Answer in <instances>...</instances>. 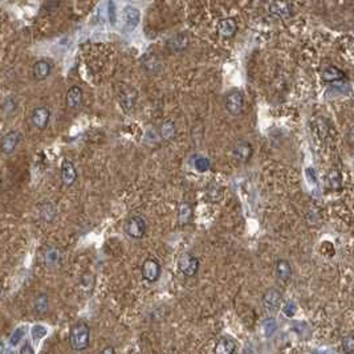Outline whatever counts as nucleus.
<instances>
[{"label": "nucleus", "instance_id": "16", "mask_svg": "<svg viewBox=\"0 0 354 354\" xmlns=\"http://www.w3.org/2000/svg\"><path fill=\"white\" fill-rule=\"evenodd\" d=\"M275 269H276V276L279 277V280L284 281V283L291 280V277H292V267H291V263H289L288 260H277Z\"/></svg>", "mask_w": 354, "mask_h": 354}, {"label": "nucleus", "instance_id": "15", "mask_svg": "<svg viewBox=\"0 0 354 354\" xmlns=\"http://www.w3.org/2000/svg\"><path fill=\"white\" fill-rule=\"evenodd\" d=\"M140 11L136 7L128 5L124 9V23L129 29H134L140 24Z\"/></svg>", "mask_w": 354, "mask_h": 354}, {"label": "nucleus", "instance_id": "37", "mask_svg": "<svg viewBox=\"0 0 354 354\" xmlns=\"http://www.w3.org/2000/svg\"><path fill=\"white\" fill-rule=\"evenodd\" d=\"M0 297H1V287H0Z\"/></svg>", "mask_w": 354, "mask_h": 354}, {"label": "nucleus", "instance_id": "1", "mask_svg": "<svg viewBox=\"0 0 354 354\" xmlns=\"http://www.w3.org/2000/svg\"><path fill=\"white\" fill-rule=\"evenodd\" d=\"M91 328L87 322H77L69 332V345L74 352H83L89 346Z\"/></svg>", "mask_w": 354, "mask_h": 354}, {"label": "nucleus", "instance_id": "35", "mask_svg": "<svg viewBox=\"0 0 354 354\" xmlns=\"http://www.w3.org/2000/svg\"><path fill=\"white\" fill-rule=\"evenodd\" d=\"M0 354H4V345L0 342Z\"/></svg>", "mask_w": 354, "mask_h": 354}, {"label": "nucleus", "instance_id": "8", "mask_svg": "<svg viewBox=\"0 0 354 354\" xmlns=\"http://www.w3.org/2000/svg\"><path fill=\"white\" fill-rule=\"evenodd\" d=\"M253 155V146L247 141H240L232 149V156L239 163H247Z\"/></svg>", "mask_w": 354, "mask_h": 354}, {"label": "nucleus", "instance_id": "13", "mask_svg": "<svg viewBox=\"0 0 354 354\" xmlns=\"http://www.w3.org/2000/svg\"><path fill=\"white\" fill-rule=\"evenodd\" d=\"M218 32L220 36L230 39L234 37L235 33L238 32V24L232 17H224L222 20H219L218 23Z\"/></svg>", "mask_w": 354, "mask_h": 354}, {"label": "nucleus", "instance_id": "32", "mask_svg": "<svg viewBox=\"0 0 354 354\" xmlns=\"http://www.w3.org/2000/svg\"><path fill=\"white\" fill-rule=\"evenodd\" d=\"M47 334V329L42 325H36L32 328V337L35 340H42Z\"/></svg>", "mask_w": 354, "mask_h": 354}, {"label": "nucleus", "instance_id": "18", "mask_svg": "<svg viewBox=\"0 0 354 354\" xmlns=\"http://www.w3.org/2000/svg\"><path fill=\"white\" fill-rule=\"evenodd\" d=\"M193 219V207L187 202H182L178 207V223L181 226H187Z\"/></svg>", "mask_w": 354, "mask_h": 354}, {"label": "nucleus", "instance_id": "2", "mask_svg": "<svg viewBox=\"0 0 354 354\" xmlns=\"http://www.w3.org/2000/svg\"><path fill=\"white\" fill-rule=\"evenodd\" d=\"M146 220L140 215H133L125 222V232L132 239H142L146 234Z\"/></svg>", "mask_w": 354, "mask_h": 354}, {"label": "nucleus", "instance_id": "34", "mask_svg": "<svg viewBox=\"0 0 354 354\" xmlns=\"http://www.w3.org/2000/svg\"><path fill=\"white\" fill-rule=\"evenodd\" d=\"M99 354H115V350L113 346H106V348H103Z\"/></svg>", "mask_w": 354, "mask_h": 354}, {"label": "nucleus", "instance_id": "26", "mask_svg": "<svg viewBox=\"0 0 354 354\" xmlns=\"http://www.w3.org/2000/svg\"><path fill=\"white\" fill-rule=\"evenodd\" d=\"M194 167L198 170L199 173H206L207 170H210L211 167L210 159L206 158V156L198 155L195 158V161H194Z\"/></svg>", "mask_w": 354, "mask_h": 354}, {"label": "nucleus", "instance_id": "23", "mask_svg": "<svg viewBox=\"0 0 354 354\" xmlns=\"http://www.w3.org/2000/svg\"><path fill=\"white\" fill-rule=\"evenodd\" d=\"M40 208V216H42L43 220H46L47 223H51L56 216V208H54L53 204L51 203H43L39 206Z\"/></svg>", "mask_w": 354, "mask_h": 354}, {"label": "nucleus", "instance_id": "22", "mask_svg": "<svg viewBox=\"0 0 354 354\" xmlns=\"http://www.w3.org/2000/svg\"><path fill=\"white\" fill-rule=\"evenodd\" d=\"M175 124L171 120H167L165 122H162L159 126V136L162 140H171L175 136Z\"/></svg>", "mask_w": 354, "mask_h": 354}, {"label": "nucleus", "instance_id": "28", "mask_svg": "<svg viewBox=\"0 0 354 354\" xmlns=\"http://www.w3.org/2000/svg\"><path fill=\"white\" fill-rule=\"evenodd\" d=\"M342 349L345 352V354H353L354 352V337L352 334L346 336L342 340Z\"/></svg>", "mask_w": 354, "mask_h": 354}, {"label": "nucleus", "instance_id": "27", "mask_svg": "<svg viewBox=\"0 0 354 354\" xmlns=\"http://www.w3.org/2000/svg\"><path fill=\"white\" fill-rule=\"evenodd\" d=\"M263 329L264 332H265V336H267V337H271L272 334L275 333L277 329V324L276 321H275V318L272 317L265 318L263 322Z\"/></svg>", "mask_w": 354, "mask_h": 354}, {"label": "nucleus", "instance_id": "6", "mask_svg": "<svg viewBox=\"0 0 354 354\" xmlns=\"http://www.w3.org/2000/svg\"><path fill=\"white\" fill-rule=\"evenodd\" d=\"M227 111L232 115H239L243 111L244 107V97L242 95V92L232 91L230 92L226 97L224 101Z\"/></svg>", "mask_w": 354, "mask_h": 354}, {"label": "nucleus", "instance_id": "14", "mask_svg": "<svg viewBox=\"0 0 354 354\" xmlns=\"http://www.w3.org/2000/svg\"><path fill=\"white\" fill-rule=\"evenodd\" d=\"M51 70H52V65H51L50 61H47V60H39V61L33 64L32 74L35 80L43 81V80H46V78L50 76Z\"/></svg>", "mask_w": 354, "mask_h": 354}, {"label": "nucleus", "instance_id": "17", "mask_svg": "<svg viewBox=\"0 0 354 354\" xmlns=\"http://www.w3.org/2000/svg\"><path fill=\"white\" fill-rule=\"evenodd\" d=\"M344 77H345V72L340 69V68H337V66H333V65L325 68L321 73L322 81H325V83H336V81H341Z\"/></svg>", "mask_w": 354, "mask_h": 354}, {"label": "nucleus", "instance_id": "25", "mask_svg": "<svg viewBox=\"0 0 354 354\" xmlns=\"http://www.w3.org/2000/svg\"><path fill=\"white\" fill-rule=\"evenodd\" d=\"M33 306H35V310L37 313H46L48 310V306H50V303H48V296L47 295H39V296L35 299V303H33Z\"/></svg>", "mask_w": 354, "mask_h": 354}, {"label": "nucleus", "instance_id": "12", "mask_svg": "<svg viewBox=\"0 0 354 354\" xmlns=\"http://www.w3.org/2000/svg\"><path fill=\"white\" fill-rule=\"evenodd\" d=\"M189 47V37L186 36L185 33H178L175 36H173L171 39L167 40L166 43V48L167 51H170L171 53H178L185 51Z\"/></svg>", "mask_w": 354, "mask_h": 354}, {"label": "nucleus", "instance_id": "29", "mask_svg": "<svg viewBox=\"0 0 354 354\" xmlns=\"http://www.w3.org/2000/svg\"><path fill=\"white\" fill-rule=\"evenodd\" d=\"M281 310H283V313H284L287 317H293L295 313H296V304H295L293 301H287V303L283 305Z\"/></svg>", "mask_w": 354, "mask_h": 354}, {"label": "nucleus", "instance_id": "33", "mask_svg": "<svg viewBox=\"0 0 354 354\" xmlns=\"http://www.w3.org/2000/svg\"><path fill=\"white\" fill-rule=\"evenodd\" d=\"M20 354H35V350H33V348L31 346L29 342H25L24 345L21 346Z\"/></svg>", "mask_w": 354, "mask_h": 354}, {"label": "nucleus", "instance_id": "10", "mask_svg": "<svg viewBox=\"0 0 354 354\" xmlns=\"http://www.w3.org/2000/svg\"><path fill=\"white\" fill-rule=\"evenodd\" d=\"M77 179V170L74 165L68 159H64L61 163V182L65 187H70L74 185V182Z\"/></svg>", "mask_w": 354, "mask_h": 354}, {"label": "nucleus", "instance_id": "5", "mask_svg": "<svg viewBox=\"0 0 354 354\" xmlns=\"http://www.w3.org/2000/svg\"><path fill=\"white\" fill-rule=\"evenodd\" d=\"M51 120L50 109L47 106H37L35 107L31 113L29 121L33 128H36L37 130H44L48 126Z\"/></svg>", "mask_w": 354, "mask_h": 354}, {"label": "nucleus", "instance_id": "24", "mask_svg": "<svg viewBox=\"0 0 354 354\" xmlns=\"http://www.w3.org/2000/svg\"><path fill=\"white\" fill-rule=\"evenodd\" d=\"M271 13L277 17H287L291 15V5L287 3H273L271 4Z\"/></svg>", "mask_w": 354, "mask_h": 354}, {"label": "nucleus", "instance_id": "20", "mask_svg": "<svg viewBox=\"0 0 354 354\" xmlns=\"http://www.w3.org/2000/svg\"><path fill=\"white\" fill-rule=\"evenodd\" d=\"M235 345L234 340L231 338L223 337L220 338L218 342H216V346H215L214 353L215 354H235Z\"/></svg>", "mask_w": 354, "mask_h": 354}, {"label": "nucleus", "instance_id": "21", "mask_svg": "<svg viewBox=\"0 0 354 354\" xmlns=\"http://www.w3.org/2000/svg\"><path fill=\"white\" fill-rule=\"evenodd\" d=\"M223 197V189L216 183H210L206 187V198L208 202L216 203L219 202Z\"/></svg>", "mask_w": 354, "mask_h": 354}, {"label": "nucleus", "instance_id": "31", "mask_svg": "<svg viewBox=\"0 0 354 354\" xmlns=\"http://www.w3.org/2000/svg\"><path fill=\"white\" fill-rule=\"evenodd\" d=\"M130 93L132 92L129 91L128 93H122L121 99H122V105H124L125 109H130L134 105V101H136V96L134 97H130Z\"/></svg>", "mask_w": 354, "mask_h": 354}, {"label": "nucleus", "instance_id": "9", "mask_svg": "<svg viewBox=\"0 0 354 354\" xmlns=\"http://www.w3.org/2000/svg\"><path fill=\"white\" fill-rule=\"evenodd\" d=\"M21 140V134L16 130H11V132L5 133L4 136L1 137L0 140V152L5 154V155H9L15 152V149L19 145Z\"/></svg>", "mask_w": 354, "mask_h": 354}, {"label": "nucleus", "instance_id": "36", "mask_svg": "<svg viewBox=\"0 0 354 354\" xmlns=\"http://www.w3.org/2000/svg\"><path fill=\"white\" fill-rule=\"evenodd\" d=\"M4 353H5V354H13L12 352H4Z\"/></svg>", "mask_w": 354, "mask_h": 354}, {"label": "nucleus", "instance_id": "19", "mask_svg": "<svg viewBox=\"0 0 354 354\" xmlns=\"http://www.w3.org/2000/svg\"><path fill=\"white\" fill-rule=\"evenodd\" d=\"M60 259H61V252L58 248L50 247L47 248L46 252H44V263H46L47 267H57Z\"/></svg>", "mask_w": 354, "mask_h": 354}, {"label": "nucleus", "instance_id": "30", "mask_svg": "<svg viewBox=\"0 0 354 354\" xmlns=\"http://www.w3.org/2000/svg\"><path fill=\"white\" fill-rule=\"evenodd\" d=\"M24 337V328H17L9 338V344L12 346H16L21 341V338Z\"/></svg>", "mask_w": 354, "mask_h": 354}, {"label": "nucleus", "instance_id": "4", "mask_svg": "<svg viewBox=\"0 0 354 354\" xmlns=\"http://www.w3.org/2000/svg\"><path fill=\"white\" fill-rule=\"evenodd\" d=\"M283 304V295L276 288L265 291L263 295V306L267 313H276Z\"/></svg>", "mask_w": 354, "mask_h": 354}, {"label": "nucleus", "instance_id": "3", "mask_svg": "<svg viewBox=\"0 0 354 354\" xmlns=\"http://www.w3.org/2000/svg\"><path fill=\"white\" fill-rule=\"evenodd\" d=\"M178 269L185 276H195L199 269V259L197 256L191 255V253H185L178 260Z\"/></svg>", "mask_w": 354, "mask_h": 354}, {"label": "nucleus", "instance_id": "7", "mask_svg": "<svg viewBox=\"0 0 354 354\" xmlns=\"http://www.w3.org/2000/svg\"><path fill=\"white\" fill-rule=\"evenodd\" d=\"M142 277L149 283H155L161 276V264L155 259H146L141 268Z\"/></svg>", "mask_w": 354, "mask_h": 354}, {"label": "nucleus", "instance_id": "11", "mask_svg": "<svg viewBox=\"0 0 354 354\" xmlns=\"http://www.w3.org/2000/svg\"><path fill=\"white\" fill-rule=\"evenodd\" d=\"M66 106L70 107V109H78V107L83 105L84 101V93L83 89L77 85L74 87H70L66 92Z\"/></svg>", "mask_w": 354, "mask_h": 354}]
</instances>
